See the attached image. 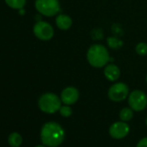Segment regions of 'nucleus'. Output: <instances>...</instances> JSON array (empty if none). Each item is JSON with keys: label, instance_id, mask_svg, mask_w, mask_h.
Wrapping results in <instances>:
<instances>
[{"label": "nucleus", "instance_id": "1", "mask_svg": "<svg viewBox=\"0 0 147 147\" xmlns=\"http://www.w3.org/2000/svg\"><path fill=\"white\" fill-rule=\"evenodd\" d=\"M65 137L63 128L56 122H48L43 125L41 131V139L43 144L49 147L60 145Z\"/></svg>", "mask_w": 147, "mask_h": 147}, {"label": "nucleus", "instance_id": "2", "mask_svg": "<svg viewBox=\"0 0 147 147\" xmlns=\"http://www.w3.org/2000/svg\"><path fill=\"white\" fill-rule=\"evenodd\" d=\"M89 64L94 67H102L109 61H112L107 49L100 44L92 45L87 54Z\"/></svg>", "mask_w": 147, "mask_h": 147}, {"label": "nucleus", "instance_id": "3", "mask_svg": "<svg viewBox=\"0 0 147 147\" xmlns=\"http://www.w3.org/2000/svg\"><path fill=\"white\" fill-rule=\"evenodd\" d=\"M61 100L52 93H47L42 94L38 101L40 109L46 113H55L61 108Z\"/></svg>", "mask_w": 147, "mask_h": 147}, {"label": "nucleus", "instance_id": "4", "mask_svg": "<svg viewBox=\"0 0 147 147\" xmlns=\"http://www.w3.org/2000/svg\"><path fill=\"white\" fill-rule=\"evenodd\" d=\"M35 5L37 11L46 17H53L60 11L58 0H36Z\"/></svg>", "mask_w": 147, "mask_h": 147}, {"label": "nucleus", "instance_id": "5", "mask_svg": "<svg viewBox=\"0 0 147 147\" xmlns=\"http://www.w3.org/2000/svg\"><path fill=\"white\" fill-rule=\"evenodd\" d=\"M128 103L132 110L136 112L142 111L147 106V96L143 91L134 90L129 95Z\"/></svg>", "mask_w": 147, "mask_h": 147}, {"label": "nucleus", "instance_id": "6", "mask_svg": "<svg viewBox=\"0 0 147 147\" xmlns=\"http://www.w3.org/2000/svg\"><path fill=\"white\" fill-rule=\"evenodd\" d=\"M129 93L128 87L123 82L113 84L108 90V97L111 100L118 102L124 100Z\"/></svg>", "mask_w": 147, "mask_h": 147}, {"label": "nucleus", "instance_id": "7", "mask_svg": "<svg viewBox=\"0 0 147 147\" xmlns=\"http://www.w3.org/2000/svg\"><path fill=\"white\" fill-rule=\"evenodd\" d=\"M35 36L43 41H48L51 39L54 36V30L52 26L43 21H38L33 29Z\"/></svg>", "mask_w": 147, "mask_h": 147}, {"label": "nucleus", "instance_id": "8", "mask_svg": "<svg viewBox=\"0 0 147 147\" xmlns=\"http://www.w3.org/2000/svg\"><path fill=\"white\" fill-rule=\"evenodd\" d=\"M130 127L125 122H115L109 128V134L115 139H121L126 137L129 133Z\"/></svg>", "mask_w": 147, "mask_h": 147}, {"label": "nucleus", "instance_id": "9", "mask_svg": "<svg viewBox=\"0 0 147 147\" xmlns=\"http://www.w3.org/2000/svg\"><path fill=\"white\" fill-rule=\"evenodd\" d=\"M79 99V92L74 87L66 88L61 94V100L65 105L75 104Z\"/></svg>", "mask_w": 147, "mask_h": 147}, {"label": "nucleus", "instance_id": "10", "mask_svg": "<svg viewBox=\"0 0 147 147\" xmlns=\"http://www.w3.org/2000/svg\"><path fill=\"white\" fill-rule=\"evenodd\" d=\"M104 74L105 76L107 77V80L111 81V82H114L117 81L120 75V71L119 67H117L114 64H109L106 67L105 70H104Z\"/></svg>", "mask_w": 147, "mask_h": 147}, {"label": "nucleus", "instance_id": "11", "mask_svg": "<svg viewBox=\"0 0 147 147\" xmlns=\"http://www.w3.org/2000/svg\"><path fill=\"white\" fill-rule=\"evenodd\" d=\"M56 25L59 29L62 30H68L71 25H72V19L70 18V17L64 15V14H60L57 16L56 18Z\"/></svg>", "mask_w": 147, "mask_h": 147}, {"label": "nucleus", "instance_id": "12", "mask_svg": "<svg viewBox=\"0 0 147 147\" xmlns=\"http://www.w3.org/2000/svg\"><path fill=\"white\" fill-rule=\"evenodd\" d=\"M22 141L23 139H22L21 135L17 132L11 133L9 137V144L12 147H18L22 144Z\"/></svg>", "mask_w": 147, "mask_h": 147}, {"label": "nucleus", "instance_id": "13", "mask_svg": "<svg viewBox=\"0 0 147 147\" xmlns=\"http://www.w3.org/2000/svg\"><path fill=\"white\" fill-rule=\"evenodd\" d=\"M132 117H133V113H132V109L131 108L125 107L119 113V118L122 121L125 122L129 121L132 119Z\"/></svg>", "mask_w": 147, "mask_h": 147}, {"label": "nucleus", "instance_id": "14", "mask_svg": "<svg viewBox=\"0 0 147 147\" xmlns=\"http://www.w3.org/2000/svg\"><path fill=\"white\" fill-rule=\"evenodd\" d=\"M5 3L13 9L22 10L26 4V0H5Z\"/></svg>", "mask_w": 147, "mask_h": 147}, {"label": "nucleus", "instance_id": "15", "mask_svg": "<svg viewBox=\"0 0 147 147\" xmlns=\"http://www.w3.org/2000/svg\"><path fill=\"white\" fill-rule=\"evenodd\" d=\"M107 43H108L109 47H110L111 49H119V48L123 45L122 41L118 40V39L115 38V37H109V38H107Z\"/></svg>", "mask_w": 147, "mask_h": 147}, {"label": "nucleus", "instance_id": "16", "mask_svg": "<svg viewBox=\"0 0 147 147\" xmlns=\"http://www.w3.org/2000/svg\"><path fill=\"white\" fill-rule=\"evenodd\" d=\"M136 52L139 55H145L147 54V44L144 42H140L136 46Z\"/></svg>", "mask_w": 147, "mask_h": 147}, {"label": "nucleus", "instance_id": "17", "mask_svg": "<svg viewBox=\"0 0 147 147\" xmlns=\"http://www.w3.org/2000/svg\"><path fill=\"white\" fill-rule=\"evenodd\" d=\"M60 113L61 116L63 117H69L72 115V109L70 108V107L68 106H63V107H61L60 108Z\"/></svg>", "mask_w": 147, "mask_h": 147}, {"label": "nucleus", "instance_id": "18", "mask_svg": "<svg viewBox=\"0 0 147 147\" xmlns=\"http://www.w3.org/2000/svg\"><path fill=\"white\" fill-rule=\"evenodd\" d=\"M137 147H147V138H142L137 144Z\"/></svg>", "mask_w": 147, "mask_h": 147}, {"label": "nucleus", "instance_id": "19", "mask_svg": "<svg viewBox=\"0 0 147 147\" xmlns=\"http://www.w3.org/2000/svg\"><path fill=\"white\" fill-rule=\"evenodd\" d=\"M36 147H44V146H42V145H38V146H36Z\"/></svg>", "mask_w": 147, "mask_h": 147}, {"label": "nucleus", "instance_id": "20", "mask_svg": "<svg viewBox=\"0 0 147 147\" xmlns=\"http://www.w3.org/2000/svg\"><path fill=\"white\" fill-rule=\"evenodd\" d=\"M145 123H146V125H147V118H146V120H145Z\"/></svg>", "mask_w": 147, "mask_h": 147}, {"label": "nucleus", "instance_id": "21", "mask_svg": "<svg viewBox=\"0 0 147 147\" xmlns=\"http://www.w3.org/2000/svg\"><path fill=\"white\" fill-rule=\"evenodd\" d=\"M146 82H147V76H146Z\"/></svg>", "mask_w": 147, "mask_h": 147}]
</instances>
